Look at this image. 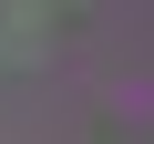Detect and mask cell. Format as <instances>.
Instances as JSON below:
<instances>
[]
</instances>
